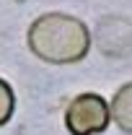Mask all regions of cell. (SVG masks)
I'll return each instance as SVG.
<instances>
[{
  "mask_svg": "<svg viewBox=\"0 0 132 135\" xmlns=\"http://www.w3.org/2000/svg\"><path fill=\"white\" fill-rule=\"evenodd\" d=\"M29 50L52 65H73L91 52V31L80 18L67 13H44L26 31Z\"/></svg>",
  "mask_w": 132,
  "mask_h": 135,
  "instance_id": "obj_1",
  "label": "cell"
},
{
  "mask_svg": "<svg viewBox=\"0 0 132 135\" xmlns=\"http://www.w3.org/2000/svg\"><path fill=\"white\" fill-rule=\"evenodd\" d=\"M111 122V107L101 94H78L65 109V127L70 135H99Z\"/></svg>",
  "mask_w": 132,
  "mask_h": 135,
  "instance_id": "obj_2",
  "label": "cell"
},
{
  "mask_svg": "<svg viewBox=\"0 0 132 135\" xmlns=\"http://www.w3.org/2000/svg\"><path fill=\"white\" fill-rule=\"evenodd\" d=\"M109 107H111V119L116 122V127L122 133L132 135V81L119 86Z\"/></svg>",
  "mask_w": 132,
  "mask_h": 135,
  "instance_id": "obj_3",
  "label": "cell"
},
{
  "mask_svg": "<svg viewBox=\"0 0 132 135\" xmlns=\"http://www.w3.org/2000/svg\"><path fill=\"white\" fill-rule=\"evenodd\" d=\"M13 109H16V94H13V88H11L8 81L0 78V127L11 122Z\"/></svg>",
  "mask_w": 132,
  "mask_h": 135,
  "instance_id": "obj_4",
  "label": "cell"
}]
</instances>
